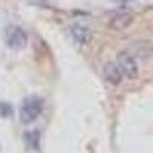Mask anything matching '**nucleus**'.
<instances>
[{"label": "nucleus", "mask_w": 153, "mask_h": 153, "mask_svg": "<svg viewBox=\"0 0 153 153\" xmlns=\"http://www.w3.org/2000/svg\"><path fill=\"white\" fill-rule=\"evenodd\" d=\"M5 42L11 49H23L28 45V35L20 26H9L5 32Z\"/></svg>", "instance_id": "nucleus-3"}, {"label": "nucleus", "mask_w": 153, "mask_h": 153, "mask_svg": "<svg viewBox=\"0 0 153 153\" xmlns=\"http://www.w3.org/2000/svg\"><path fill=\"white\" fill-rule=\"evenodd\" d=\"M12 115V107L8 103H0V118H9Z\"/></svg>", "instance_id": "nucleus-8"}, {"label": "nucleus", "mask_w": 153, "mask_h": 153, "mask_svg": "<svg viewBox=\"0 0 153 153\" xmlns=\"http://www.w3.org/2000/svg\"><path fill=\"white\" fill-rule=\"evenodd\" d=\"M130 52V55L135 58V60H141V61H146L149 60L152 55H153V45L147 40H143V42H135L132 45L130 49H127Z\"/></svg>", "instance_id": "nucleus-4"}, {"label": "nucleus", "mask_w": 153, "mask_h": 153, "mask_svg": "<svg viewBox=\"0 0 153 153\" xmlns=\"http://www.w3.org/2000/svg\"><path fill=\"white\" fill-rule=\"evenodd\" d=\"M43 109V101L38 97H28L23 101L22 109H20V120L25 124H29L32 121H35L42 113Z\"/></svg>", "instance_id": "nucleus-1"}, {"label": "nucleus", "mask_w": 153, "mask_h": 153, "mask_svg": "<svg viewBox=\"0 0 153 153\" xmlns=\"http://www.w3.org/2000/svg\"><path fill=\"white\" fill-rule=\"evenodd\" d=\"M120 2H129V0H120Z\"/></svg>", "instance_id": "nucleus-9"}, {"label": "nucleus", "mask_w": 153, "mask_h": 153, "mask_svg": "<svg viewBox=\"0 0 153 153\" xmlns=\"http://www.w3.org/2000/svg\"><path fill=\"white\" fill-rule=\"evenodd\" d=\"M117 63H118V66H120V69H121V72H123V75L126 76V78L135 80L138 76V74H139L138 63L130 55L129 51H123V52H120L118 57H117Z\"/></svg>", "instance_id": "nucleus-2"}, {"label": "nucleus", "mask_w": 153, "mask_h": 153, "mask_svg": "<svg viewBox=\"0 0 153 153\" xmlns=\"http://www.w3.org/2000/svg\"><path fill=\"white\" fill-rule=\"evenodd\" d=\"M133 22V17L129 12H118L115 14L110 22H109V26L113 29V31H124L126 28H129Z\"/></svg>", "instance_id": "nucleus-7"}, {"label": "nucleus", "mask_w": 153, "mask_h": 153, "mask_svg": "<svg viewBox=\"0 0 153 153\" xmlns=\"http://www.w3.org/2000/svg\"><path fill=\"white\" fill-rule=\"evenodd\" d=\"M103 76H104V80L109 84L118 86V84H121L124 75H123V72H121L117 61H109V63H106V65L103 66Z\"/></svg>", "instance_id": "nucleus-5"}, {"label": "nucleus", "mask_w": 153, "mask_h": 153, "mask_svg": "<svg viewBox=\"0 0 153 153\" xmlns=\"http://www.w3.org/2000/svg\"><path fill=\"white\" fill-rule=\"evenodd\" d=\"M71 35H72V38L75 40V43H78L81 46L89 45V43H91V40H92L91 29H89L87 26H84V25H80V23L74 25V26L71 28Z\"/></svg>", "instance_id": "nucleus-6"}]
</instances>
